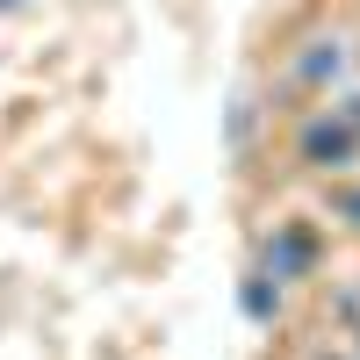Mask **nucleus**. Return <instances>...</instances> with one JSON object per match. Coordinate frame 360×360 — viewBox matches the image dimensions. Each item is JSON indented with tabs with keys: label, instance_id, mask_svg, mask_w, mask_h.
<instances>
[{
	"label": "nucleus",
	"instance_id": "obj_1",
	"mask_svg": "<svg viewBox=\"0 0 360 360\" xmlns=\"http://www.w3.org/2000/svg\"><path fill=\"white\" fill-rule=\"evenodd\" d=\"M303 152H310V159H353V130H346V123H317V130L303 137Z\"/></svg>",
	"mask_w": 360,
	"mask_h": 360
},
{
	"label": "nucleus",
	"instance_id": "obj_2",
	"mask_svg": "<svg viewBox=\"0 0 360 360\" xmlns=\"http://www.w3.org/2000/svg\"><path fill=\"white\" fill-rule=\"evenodd\" d=\"M266 259H274V281H281V274H303V266H310V238L288 231L281 245H266Z\"/></svg>",
	"mask_w": 360,
	"mask_h": 360
},
{
	"label": "nucleus",
	"instance_id": "obj_3",
	"mask_svg": "<svg viewBox=\"0 0 360 360\" xmlns=\"http://www.w3.org/2000/svg\"><path fill=\"white\" fill-rule=\"evenodd\" d=\"M346 217H353V224H360V195H346Z\"/></svg>",
	"mask_w": 360,
	"mask_h": 360
}]
</instances>
